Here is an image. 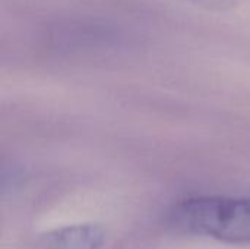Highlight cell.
<instances>
[{
    "instance_id": "1",
    "label": "cell",
    "mask_w": 250,
    "mask_h": 249,
    "mask_svg": "<svg viewBox=\"0 0 250 249\" xmlns=\"http://www.w3.org/2000/svg\"><path fill=\"white\" fill-rule=\"evenodd\" d=\"M176 232L226 242H250V198H192L171 208Z\"/></svg>"
},
{
    "instance_id": "2",
    "label": "cell",
    "mask_w": 250,
    "mask_h": 249,
    "mask_svg": "<svg viewBox=\"0 0 250 249\" xmlns=\"http://www.w3.org/2000/svg\"><path fill=\"white\" fill-rule=\"evenodd\" d=\"M105 242V230L92 223L72 225L42 233L34 249H101Z\"/></svg>"
},
{
    "instance_id": "3",
    "label": "cell",
    "mask_w": 250,
    "mask_h": 249,
    "mask_svg": "<svg viewBox=\"0 0 250 249\" xmlns=\"http://www.w3.org/2000/svg\"><path fill=\"white\" fill-rule=\"evenodd\" d=\"M186 4H192L196 7H202L207 10H226L230 9L234 4V0H177Z\"/></svg>"
}]
</instances>
